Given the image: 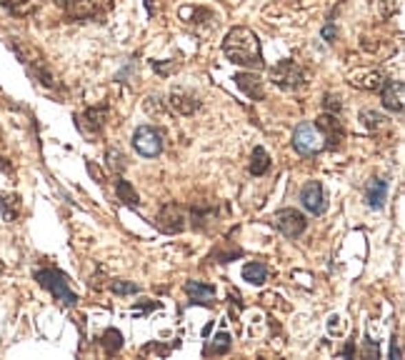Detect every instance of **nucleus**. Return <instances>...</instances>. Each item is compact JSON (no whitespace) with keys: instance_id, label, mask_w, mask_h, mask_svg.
<instances>
[{"instance_id":"18","label":"nucleus","mask_w":405,"mask_h":360,"mask_svg":"<svg viewBox=\"0 0 405 360\" xmlns=\"http://www.w3.org/2000/svg\"><path fill=\"white\" fill-rule=\"evenodd\" d=\"M3 5L10 15L25 18V15H33L41 8V0H3Z\"/></svg>"},{"instance_id":"24","label":"nucleus","mask_w":405,"mask_h":360,"mask_svg":"<svg viewBox=\"0 0 405 360\" xmlns=\"http://www.w3.org/2000/svg\"><path fill=\"white\" fill-rule=\"evenodd\" d=\"M100 346L108 355H116L120 348H123V333L116 330V328H108L103 333V338H100Z\"/></svg>"},{"instance_id":"1","label":"nucleus","mask_w":405,"mask_h":360,"mask_svg":"<svg viewBox=\"0 0 405 360\" xmlns=\"http://www.w3.org/2000/svg\"><path fill=\"white\" fill-rule=\"evenodd\" d=\"M223 53H226L228 60L235 63V65H243V68H250V70L265 68L261 38L250 28H243V25L228 30L226 41H223Z\"/></svg>"},{"instance_id":"22","label":"nucleus","mask_w":405,"mask_h":360,"mask_svg":"<svg viewBox=\"0 0 405 360\" xmlns=\"http://www.w3.org/2000/svg\"><path fill=\"white\" fill-rule=\"evenodd\" d=\"M0 210H3V218L8 223H13L21 213V198L13 193H0Z\"/></svg>"},{"instance_id":"7","label":"nucleus","mask_w":405,"mask_h":360,"mask_svg":"<svg viewBox=\"0 0 405 360\" xmlns=\"http://www.w3.org/2000/svg\"><path fill=\"white\" fill-rule=\"evenodd\" d=\"M155 225H158V230H163L165 236H178V233H183L186 230V210H183V205H178V203L163 205L158 218H155Z\"/></svg>"},{"instance_id":"32","label":"nucleus","mask_w":405,"mask_h":360,"mask_svg":"<svg viewBox=\"0 0 405 360\" xmlns=\"http://www.w3.org/2000/svg\"><path fill=\"white\" fill-rule=\"evenodd\" d=\"M391 358H395V360L403 358V350H400V348L395 346V343H393V346H391Z\"/></svg>"},{"instance_id":"34","label":"nucleus","mask_w":405,"mask_h":360,"mask_svg":"<svg viewBox=\"0 0 405 360\" xmlns=\"http://www.w3.org/2000/svg\"><path fill=\"white\" fill-rule=\"evenodd\" d=\"M55 3H58L61 8H68L70 5V0H55Z\"/></svg>"},{"instance_id":"14","label":"nucleus","mask_w":405,"mask_h":360,"mask_svg":"<svg viewBox=\"0 0 405 360\" xmlns=\"http://www.w3.org/2000/svg\"><path fill=\"white\" fill-rule=\"evenodd\" d=\"M186 293H188V298H190V303H195V305H213L215 303V288L208 283H200V280H188Z\"/></svg>"},{"instance_id":"25","label":"nucleus","mask_w":405,"mask_h":360,"mask_svg":"<svg viewBox=\"0 0 405 360\" xmlns=\"http://www.w3.org/2000/svg\"><path fill=\"white\" fill-rule=\"evenodd\" d=\"M360 120H363L365 128H371V131H375V128H380L383 125V115H380L378 111H371V108H365V111H360Z\"/></svg>"},{"instance_id":"17","label":"nucleus","mask_w":405,"mask_h":360,"mask_svg":"<svg viewBox=\"0 0 405 360\" xmlns=\"http://www.w3.org/2000/svg\"><path fill=\"white\" fill-rule=\"evenodd\" d=\"M105 118H108V108H90V111H85V115H80V120H88L90 123V128H85V135H100Z\"/></svg>"},{"instance_id":"10","label":"nucleus","mask_w":405,"mask_h":360,"mask_svg":"<svg viewBox=\"0 0 405 360\" xmlns=\"http://www.w3.org/2000/svg\"><path fill=\"white\" fill-rule=\"evenodd\" d=\"M318 131L323 135L325 140V148H338L340 146V140L345 138V128L343 123L338 120V115H330V113H323L320 118L316 120Z\"/></svg>"},{"instance_id":"3","label":"nucleus","mask_w":405,"mask_h":360,"mask_svg":"<svg viewBox=\"0 0 405 360\" xmlns=\"http://www.w3.org/2000/svg\"><path fill=\"white\" fill-rule=\"evenodd\" d=\"M293 148L300 155H318L320 150H325V140L318 131V125L310 123V120L298 123L296 131H293Z\"/></svg>"},{"instance_id":"35","label":"nucleus","mask_w":405,"mask_h":360,"mask_svg":"<svg viewBox=\"0 0 405 360\" xmlns=\"http://www.w3.org/2000/svg\"><path fill=\"white\" fill-rule=\"evenodd\" d=\"M0 275H3V263H0Z\"/></svg>"},{"instance_id":"11","label":"nucleus","mask_w":405,"mask_h":360,"mask_svg":"<svg viewBox=\"0 0 405 360\" xmlns=\"http://www.w3.org/2000/svg\"><path fill=\"white\" fill-rule=\"evenodd\" d=\"M383 80H385V76L378 68H355L348 73V83H351L353 88L373 90V93H378Z\"/></svg>"},{"instance_id":"21","label":"nucleus","mask_w":405,"mask_h":360,"mask_svg":"<svg viewBox=\"0 0 405 360\" xmlns=\"http://www.w3.org/2000/svg\"><path fill=\"white\" fill-rule=\"evenodd\" d=\"M230 348H233V338H230V333L220 330L218 335L213 338V343H208L206 346V355H228L230 353Z\"/></svg>"},{"instance_id":"6","label":"nucleus","mask_w":405,"mask_h":360,"mask_svg":"<svg viewBox=\"0 0 405 360\" xmlns=\"http://www.w3.org/2000/svg\"><path fill=\"white\" fill-rule=\"evenodd\" d=\"M273 225L281 230L285 238H298L305 233L308 228V221H305V215L296 208H283L273 215Z\"/></svg>"},{"instance_id":"16","label":"nucleus","mask_w":405,"mask_h":360,"mask_svg":"<svg viewBox=\"0 0 405 360\" xmlns=\"http://www.w3.org/2000/svg\"><path fill=\"white\" fill-rule=\"evenodd\" d=\"M270 155L265 148H253V155H250V166H248V170H250V175H255V178H261V175H265L270 170Z\"/></svg>"},{"instance_id":"19","label":"nucleus","mask_w":405,"mask_h":360,"mask_svg":"<svg viewBox=\"0 0 405 360\" xmlns=\"http://www.w3.org/2000/svg\"><path fill=\"white\" fill-rule=\"evenodd\" d=\"M243 280H248L250 285H263L268 280V265L261 260H253L243 268Z\"/></svg>"},{"instance_id":"31","label":"nucleus","mask_w":405,"mask_h":360,"mask_svg":"<svg viewBox=\"0 0 405 360\" xmlns=\"http://www.w3.org/2000/svg\"><path fill=\"white\" fill-rule=\"evenodd\" d=\"M340 355H343V358H353V355H355V346H353V340L343 348V350H340Z\"/></svg>"},{"instance_id":"12","label":"nucleus","mask_w":405,"mask_h":360,"mask_svg":"<svg viewBox=\"0 0 405 360\" xmlns=\"http://www.w3.org/2000/svg\"><path fill=\"white\" fill-rule=\"evenodd\" d=\"M168 103H171V108L175 113H180V115H193V113L200 108V100L198 98H193L188 90L183 88H173L171 95H168Z\"/></svg>"},{"instance_id":"13","label":"nucleus","mask_w":405,"mask_h":360,"mask_svg":"<svg viewBox=\"0 0 405 360\" xmlns=\"http://www.w3.org/2000/svg\"><path fill=\"white\" fill-rule=\"evenodd\" d=\"M235 85L245 93L250 100H263L265 98V88H263V80L255 73H238V76L233 78Z\"/></svg>"},{"instance_id":"27","label":"nucleus","mask_w":405,"mask_h":360,"mask_svg":"<svg viewBox=\"0 0 405 360\" xmlns=\"http://www.w3.org/2000/svg\"><path fill=\"white\" fill-rule=\"evenodd\" d=\"M175 68H178V63H173V60H168V63H153V70H155L158 76H171Z\"/></svg>"},{"instance_id":"15","label":"nucleus","mask_w":405,"mask_h":360,"mask_svg":"<svg viewBox=\"0 0 405 360\" xmlns=\"http://www.w3.org/2000/svg\"><path fill=\"white\" fill-rule=\"evenodd\" d=\"M388 201V180H371L368 183V190H365V203H368V208L373 210H380Z\"/></svg>"},{"instance_id":"9","label":"nucleus","mask_w":405,"mask_h":360,"mask_svg":"<svg viewBox=\"0 0 405 360\" xmlns=\"http://www.w3.org/2000/svg\"><path fill=\"white\" fill-rule=\"evenodd\" d=\"M380 100H383L385 111L403 113V108H405V85H403V80H388V78H385L383 85H380Z\"/></svg>"},{"instance_id":"5","label":"nucleus","mask_w":405,"mask_h":360,"mask_svg":"<svg viewBox=\"0 0 405 360\" xmlns=\"http://www.w3.org/2000/svg\"><path fill=\"white\" fill-rule=\"evenodd\" d=\"M133 148H135L143 158H158L163 153V133L153 125H140L133 133Z\"/></svg>"},{"instance_id":"2","label":"nucleus","mask_w":405,"mask_h":360,"mask_svg":"<svg viewBox=\"0 0 405 360\" xmlns=\"http://www.w3.org/2000/svg\"><path fill=\"white\" fill-rule=\"evenodd\" d=\"M35 280L41 283V288H45L48 293H53L55 300H61L63 305H76L78 295L70 291L68 275L58 268H41L35 270Z\"/></svg>"},{"instance_id":"33","label":"nucleus","mask_w":405,"mask_h":360,"mask_svg":"<svg viewBox=\"0 0 405 360\" xmlns=\"http://www.w3.org/2000/svg\"><path fill=\"white\" fill-rule=\"evenodd\" d=\"M0 170H6V173H10V163H8L6 158H0Z\"/></svg>"},{"instance_id":"28","label":"nucleus","mask_w":405,"mask_h":360,"mask_svg":"<svg viewBox=\"0 0 405 360\" xmlns=\"http://www.w3.org/2000/svg\"><path fill=\"white\" fill-rule=\"evenodd\" d=\"M323 105H325V111H333L338 115L340 113V100H338V95H325V100H323Z\"/></svg>"},{"instance_id":"4","label":"nucleus","mask_w":405,"mask_h":360,"mask_svg":"<svg viewBox=\"0 0 405 360\" xmlns=\"http://www.w3.org/2000/svg\"><path fill=\"white\" fill-rule=\"evenodd\" d=\"M270 80L283 90H300L305 85V70L293 60H281L270 68Z\"/></svg>"},{"instance_id":"23","label":"nucleus","mask_w":405,"mask_h":360,"mask_svg":"<svg viewBox=\"0 0 405 360\" xmlns=\"http://www.w3.org/2000/svg\"><path fill=\"white\" fill-rule=\"evenodd\" d=\"M68 10L70 18H76V21H90L93 13H96V5L90 3V0H70V5L65 8Z\"/></svg>"},{"instance_id":"29","label":"nucleus","mask_w":405,"mask_h":360,"mask_svg":"<svg viewBox=\"0 0 405 360\" xmlns=\"http://www.w3.org/2000/svg\"><path fill=\"white\" fill-rule=\"evenodd\" d=\"M380 8H383V15L388 18V15H391V10H400V0H395V3H391V0H383V3H380Z\"/></svg>"},{"instance_id":"30","label":"nucleus","mask_w":405,"mask_h":360,"mask_svg":"<svg viewBox=\"0 0 405 360\" xmlns=\"http://www.w3.org/2000/svg\"><path fill=\"white\" fill-rule=\"evenodd\" d=\"M336 28H333V25H325V28H323V38H325V43H333V41H336Z\"/></svg>"},{"instance_id":"8","label":"nucleus","mask_w":405,"mask_h":360,"mask_svg":"<svg viewBox=\"0 0 405 360\" xmlns=\"http://www.w3.org/2000/svg\"><path fill=\"white\" fill-rule=\"evenodd\" d=\"M300 203L303 208L313 215H323L328 210V201H325V190L320 180H308L300 188Z\"/></svg>"},{"instance_id":"20","label":"nucleus","mask_w":405,"mask_h":360,"mask_svg":"<svg viewBox=\"0 0 405 360\" xmlns=\"http://www.w3.org/2000/svg\"><path fill=\"white\" fill-rule=\"evenodd\" d=\"M116 195H118V201L125 203L128 208H138V205H140V198H138L135 188L123 178H116Z\"/></svg>"},{"instance_id":"26","label":"nucleus","mask_w":405,"mask_h":360,"mask_svg":"<svg viewBox=\"0 0 405 360\" xmlns=\"http://www.w3.org/2000/svg\"><path fill=\"white\" fill-rule=\"evenodd\" d=\"M110 288H113L116 295H135V293H140V288L135 283H131V280H113Z\"/></svg>"}]
</instances>
